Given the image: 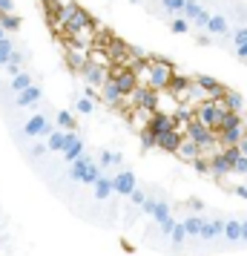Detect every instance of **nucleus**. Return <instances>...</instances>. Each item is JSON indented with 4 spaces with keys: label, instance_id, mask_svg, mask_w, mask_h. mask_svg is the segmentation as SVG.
Returning a JSON list of instances; mask_svg holds the SVG:
<instances>
[{
    "label": "nucleus",
    "instance_id": "obj_1",
    "mask_svg": "<svg viewBox=\"0 0 247 256\" xmlns=\"http://www.w3.org/2000/svg\"><path fill=\"white\" fill-rule=\"evenodd\" d=\"M0 75L69 210L247 250V0H0Z\"/></svg>",
    "mask_w": 247,
    "mask_h": 256
}]
</instances>
